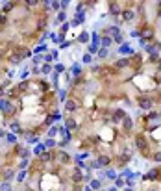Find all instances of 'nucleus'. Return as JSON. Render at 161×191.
Returning a JSON list of instances; mask_svg holds the SVG:
<instances>
[{
  "label": "nucleus",
  "mask_w": 161,
  "mask_h": 191,
  "mask_svg": "<svg viewBox=\"0 0 161 191\" xmlns=\"http://www.w3.org/2000/svg\"><path fill=\"white\" fill-rule=\"evenodd\" d=\"M87 39H89V35H87V33H82V35H80V41H82V43H85Z\"/></svg>",
  "instance_id": "nucleus-21"
},
{
  "label": "nucleus",
  "mask_w": 161,
  "mask_h": 191,
  "mask_svg": "<svg viewBox=\"0 0 161 191\" xmlns=\"http://www.w3.org/2000/svg\"><path fill=\"white\" fill-rule=\"evenodd\" d=\"M83 22V15H78L76 19H72V22H70V26H78V24H82Z\"/></svg>",
  "instance_id": "nucleus-5"
},
{
  "label": "nucleus",
  "mask_w": 161,
  "mask_h": 191,
  "mask_svg": "<svg viewBox=\"0 0 161 191\" xmlns=\"http://www.w3.org/2000/svg\"><path fill=\"white\" fill-rule=\"evenodd\" d=\"M100 180H91V189L94 191V189H100Z\"/></svg>",
  "instance_id": "nucleus-7"
},
{
  "label": "nucleus",
  "mask_w": 161,
  "mask_h": 191,
  "mask_svg": "<svg viewBox=\"0 0 161 191\" xmlns=\"http://www.w3.org/2000/svg\"><path fill=\"white\" fill-rule=\"evenodd\" d=\"M157 176H159V169H152L148 174L143 176V180H144V182H148V180H150V182H154V180H157Z\"/></svg>",
  "instance_id": "nucleus-1"
},
{
  "label": "nucleus",
  "mask_w": 161,
  "mask_h": 191,
  "mask_svg": "<svg viewBox=\"0 0 161 191\" xmlns=\"http://www.w3.org/2000/svg\"><path fill=\"white\" fill-rule=\"evenodd\" d=\"M152 158H154L155 161H161V152H155V154L152 156Z\"/></svg>",
  "instance_id": "nucleus-22"
},
{
  "label": "nucleus",
  "mask_w": 161,
  "mask_h": 191,
  "mask_svg": "<svg viewBox=\"0 0 161 191\" xmlns=\"http://www.w3.org/2000/svg\"><path fill=\"white\" fill-rule=\"evenodd\" d=\"M72 74H80V69H78V67H72Z\"/></svg>",
  "instance_id": "nucleus-31"
},
{
  "label": "nucleus",
  "mask_w": 161,
  "mask_h": 191,
  "mask_svg": "<svg viewBox=\"0 0 161 191\" xmlns=\"http://www.w3.org/2000/svg\"><path fill=\"white\" fill-rule=\"evenodd\" d=\"M65 21V11H59V15H58V21L56 22H63Z\"/></svg>",
  "instance_id": "nucleus-16"
},
{
  "label": "nucleus",
  "mask_w": 161,
  "mask_h": 191,
  "mask_svg": "<svg viewBox=\"0 0 161 191\" xmlns=\"http://www.w3.org/2000/svg\"><path fill=\"white\" fill-rule=\"evenodd\" d=\"M4 104H6V102H4V100H0V109H2V106H4Z\"/></svg>",
  "instance_id": "nucleus-34"
},
{
  "label": "nucleus",
  "mask_w": 161,
  "mask_h": 191,
  "mask_svg": "<svg viewBox=\"0 0 161 191\" xmlns=\"http://www.w3.org/2000/svg\"><path fill=\"white\" fill-rule=\"evenodd\" d=\"M122 176H126V178H130V176H133V173H131L130 169H124V171H122Z\"/></svg>",
  "instance_id": "nucleus-14"
},
{
  "label": "nucleus",
  "mask_w": 161,
  "mask_h": 191,
  "mask_svg": "<svg viewBox=\"0 0 161 191\" xmlns=\"http://www.w3.org/2000/svg\"><path fill=\"white\" fill-rule=\"evenodd\" d=\"M96 163H98V165H109V158H107V156H100Z\"/></svg>",
  "instance_id": "nucleus-4"
},
{
  "label": "nucleus",
  "mask_w": 161,
  "mask_h": 191,
  "mask_svg": "<svg viewBox=\"0 0 161 191\" xmlns=\"http://www.w3.org/2000/svg\"><path fill=\"white\" fill-rule=\"evenodd\" d=\"M159 17H161V11H159Z\"/></svg>",
  "instance_id": "nucleus-38"
},
{
  "label": "nucleus",
  "mask_w": 161,
  "mask_h": 191,
  "mask_svg": "<svg viewBox=\"0 0 161 191\" xmlns=\"http://www.w3.org/2000/svg\"><path fill=\"white\" fill-rule=\"evenodd\" d=\"M85 191H93V189H91V187H85Z\"/></svg>",
  "instance_id": "nucleus-36"
},
{
  "label": "nucleus",
  "mask_w": 161,
  "mask_h": 191,
  "mask_svg": "<svg viewBox=\"0 0 161 191\" xmlns=\"http://www.w3.org/2000/svg\"><path fill=\"white\" fill-rule=\"evenodd\" d=\"M150 191H155V189H150Z\"/></svg>",
  "instance_id": "nucleus-39"
},
{
  "label": "nucleus",
  "mask_w": 161,
  "mask_h": 191,
  "mask_svg": "<svg viewBox=\"0 0 161 191\" xmlns=\"http://www.w3.org/2000/svg\"><path fill=\"white\" fill-rule=\"evenodd\" d=\"M119 52L120 54H133V48H131L128 43H122V45L119 46Z\"/></svg>",
  "instance_id": "nucleus-2"
},
{
  "label": "nucleus",
  "mask_w": 161,
  "mask_h": 191,
  "mask_svg": "<svg viewBox=\"0 0 161 191\" xmlns=\"http://www.w3.org/2000/svg\"><path fill=\"white\" fill-rule=\"evenodd\" d=\"M67 109H69V111H74V109H76V102L69 100V102H67Z\"/></svg>",
  "instance_id": "nucleus-10"
},
{
  "label": "nucleus",
  "mask_w": 161,
  "mask_h": 191,
  "mask_svg": "<svg viewBox=\"0 0 161 191\" xmlns=\"http://www.w3.org/2000/svg\"><path fill=\"white\" fill-rule=\"evenodd\" d=\"M43 150H45V145H37V149H35V154H43Z\"/></svg>",
  "instance_id": "nucleus-18"
},
{
  "label": "nucleus",
  "mask_w": 161,
  "mask_h": 191,
  "mask_svg": "<svg viewBox=\"0 0 161 191\" xmlns=\"http://www.w3.org/2000/svg\"><path fill=\"white\" fill-rule=\"evenodd\" d=\"M124 117V111H122V109H117L115 111V117H113V121H119V119H122Z\"/></svg>",
  "instance_id": "nucleus-8"
},
{
  "label": "nucleus",
  "mask_w": 161,
  "mask_h": 191,
  "mask_svg": "<svg viewBox=\"0 0 161 191\" xmlns=\"http://www.w3.org/2000/svg\"><path fill=\"white\" fill-rule=\"evenodd\" d=\"M67 122H69V124H67L69 128H74V126H76V124H74V121H67Z\"/></svg>",
  "instance_id": "nucleus-33"
},
{
  "label": "nucleus",
  "mask_w": 161,
  "mask_h": 191,
  "mask_svg": "<svg viewBox=\"0 0 161 191\" xmlns=\"http://www.w3.org/2000/svg\"><path fill=\"white\" fill-rule=\"evenodd\" d=\"M122 17H124V21H131V19H133V11H124Z\"/></svg>",
  "instance_id": "nucleus-9"
},
{
  "label": "nucleus",
  "mask_w": 161,
  "mask_h": 191,
  "mask_svg": "<svg viewBox=\"0 0 161 191\" xmlns=\"http://www.w3.org/2000/svg\"><path fill=\"white\" fill-rule=\"evenodd\" d=\"M106 176H107V178H117V174H115V171H113V169H109V171H107V173H106Z\"/></svg>",
  "instance_id": "nucleus-13"
},
{
  "label": "nucleus",
  "mask_w": 161,
  "mask_h": 191,
  "mask_svg": "<svg viewBox=\"0 0 161 191\" xmlns=\"http://www.w3.org/2000/svg\"><path fill=\"white\" fill-rule=\"evenodd\" d=\"M41 71H43L45 74H46V73H50V65H43V69H41Z\"/></svg>",
  "instance_id": "nucleus-24"
},
{
  "label": "nucleus",
  "mask_w": 161,
  "mask_h": 191,
  "mask_svg": "<svg viewBox=\"0 0 161 191\" xmlns=\"http://www.w3.org/2000/svg\"><path fill=\"white\" fill-rule=\"evenodd\" d=\"M124 126L126 128H131V119H128V117L124 119Z\"/></svg>",
  "instance_id": "nucleus-20"
},
{
  "label": "nucleus",
  "mask_w": 161,
  "mask_h": 191,
  "mask_svg": "<svg viewBox=\"0 0 161 191\" xmlns=\"http://www.w3.org/2000/svg\"><path fill=\"white\" fill-rule=\"evenodd\" d=\"M45 147H54V141L48 139V141H45Z\"/></svg>",
  "instance_id": "nucleus-28"
},
{
  "label": "nucleus",
  "mask_w": 161,
  "mask_h": 191,
  "mask_svg": "<svg viewBox=\"0 0 161 191\" xmlns=\"http://www.w3.org/2000/svg\"><path fill=\"white\" fill-rule=\"evenodd\" d=\"M128 63H130L128 59H119L117 61V67H128Z\"/></svg>",
  "instance_id": "nucleus-11"
},
{
  "label": "nucleus",
  "mask_w": 161,
  "mask_h": 191,
  "mask_svg": "<svg viewBox=\"0 0 161 191\" xmlns=\"http://www.w3.org/2000/svg\"><path fill=\"white\" fill-rule=\"evenodd\" d=\"M124 191H133V189H131V187H126V189H124Z\"/></svg>",
  "instance_id": "nucleus-35"
},
{
  "label": "nucleus",
  "mask_w": 161,
  "mask_h": 191,
  "mask_svg": "<svg viewBox=\"0 0 161 191\" xmlns=\"http://www.w3.org/2000/svg\"><path fill=\"white\" fill-rule=\"evenodd\" d=\"M58 132V128H50V132H48V136H54V134Z\"/></svg>",
  "instance_id": "nucleus-30"
},
{
  "label": "nucleus",
  "mask_w": 161,
  "mask_h": 191,
  "mask_svg": "<svg viewBox=\"0 0 161 191\" xmlns=\"http://www.w3.org/2000/svg\"><path fill=\"white\" fill-rule=\"evenodd\" d=\"M130 35H131V37H139V35H141V33H139V32H137V30H133V32H131V33H130Z\"/></svg>",
  "instance_id": "nucleus-29"
},
{
  "label": "nucleus",
  "mask_w": 161,
  "mask_h": 191,
  "mask_svg": "<svg viewBox=\"0 0 161 191\" xmlns=\"http://www.w3.org/2000/svg\"><path fill=\"white\" fill-rule=\"evenodd\" d=\"M0 191H11V185L9 184H2L0 185Z\"/></svg>",
  "instance_id": "nucleus-15"
},
{
  "label": "nucleus",
  "mask_w": 161,
  "mask_h": 191,
  "mask_svg": "<svg viewBox=\"0 0 161 191\" xmlns=\"http://www.w3.org/2000/svg\"><path fill=\"white\" fill-rule=\"evenodd\" d=\"M98 56H100V58H106V56H107V50H106V48L100 50V52H98Z\"/></svg>",
  "instance_id": "nucleus-25"
},
{
  "label": "nucleus",
  "mask_w": 161,
  "mask_h": 191,
  "mask_svg": "<svg viewBox=\"0 0 161 191\" xmlns=\"http://www.w3.org/2000/svg\"><path fill=\"white\" fill-rule=\"evenodd\" d=\"M107 191H117V189H115V187H111V189H107Z\"/></svg>",
  "instance_id": "nucleus-37"
},
{
  "label": "nucleus",
  "mask_w": 161,
  "mask_h": 191,
  "mask_svg": "<svg viewBox=\"0 0 161 191\" xmlns=\"http://www.w3.org/2000/svg\"><path fill=\"white\" fill-rule=\"evenodd\" d=\"M111 43H113L111 37H102V46H104V48H107V46H109Z\"/></svg>",
  "instance_id": "nucleus-6"
},
{
  "label": "nucleus",
  "mask_w": 161,
  "mask_h": 191,
  "mask_svg": "<svg viewBox=\"0 0 161 191\" xmlns=\"http://www.w3.org/2000/svg\"><path fill=\"white\" fill-rule=\"evenodd\" d=\"M59 100H65V91H59Z\"/></svg>",
  "instance_id": "nucleus-32"
},
{
  "label": "nucleus",
  "mask_w": 161,
  "mask_h": 191,
  "mask_svg": "<svg viewBox=\"0 0 161 191\" xmlns=\"http://www.w3.org/2000/svg\"><path fill=\"white\" fill-rule=\"evenodd\" d=\"M83 63H91V56H89V54L83 56Z\"/></svg>",
  "instance_id": "nucleus-23"
},
{
  "label": "nucleus",
  "mask_w": 161,
  "mask_h": 191,
  "mask_svg": "<svg viewBox=\"0 0 161 191\" xmlns=\"http://www.w3.org/2000/svg\"><path fill=\"white\" fill-rule=\"evenodd\" d=\"M8 141H9V143H15V141H17L15 134H8Z\"/></svg>",
  "instance_id": "nucleus-17"
},
{
  "label": "nucleus",
  "mask_w": 161,
  "mask_h": 191,
  "mask_svg": "<svg viewBox=\"0 0 161 191\" xmlns=\"http://www.w3.org/2000/svg\"><path fill=\"white\" fill-rule=\"evenodd\" d=\"M63 71H65V67L61 65V63H58V65H56V73H63Z\"/></svg>",
  "instance_id": "nucleus-19"
},
{
  "label": "nucleus",
  "mask_w": 161,
  "mask_h": 191,
  "mask_svg": "<svg viewBox=\"0 0 161 191\" xmlns=\"http://www.w3.org/2000/svg\"><path fill=\"white\" fill-rule=\"evenodd\" d=\"M11 130L13 132H19V124H17V122H13V124H11Z\"/></svg>",
  "instance_id": "nucleus-27"
},
{
  "label": "nucleus",
  "mask_w": 161,
  "mask_h": 191,
  "mask_svg": "<svg viewBox=\"0 0 161 191\" xmlns=\"http://www.w3.org/2000/svg\"><path fill=\"white\" fill-rule=\"evenodd\" d=\"M43 50H46V45H41V46H37L35 52H43Z\"/></svg>",
  "instance_id": "nucleus-26"
},
{
  "label": "nucleus",
  "mask_w": 161,
  "mask_h": 191,
  "mask_svg": "<svg viewBox=\"0 0 161 191\" xmlns=\"http://www.w3.org/2000/svg\"><path fill=\"white\" fill-rule=\"evenodd\" d=\"M139 104H141V108H143V109H150V108H152V102H150V100H146V98H141Z\"/></svg>",
  "instance_id": "nucleus-3"
},
{
  "label": "nucleus",
  "mask_w": 161,
  "mask_h": 191,
  "mask_svg": "<svg viewBox=\"0 0 161 191\" xmlns=\"http://www.w3.org/2000/svg\"><path fill=\"white\" fill-rule=\"evenodd\" d=\"M115 184H117V187H122V185H124V180H122V176L115 178Z\"/></svg>",
  "instance_id": "nucleus-12"
}]
</instances>
